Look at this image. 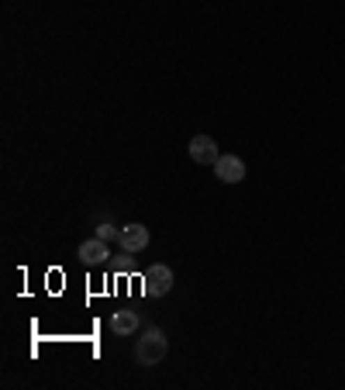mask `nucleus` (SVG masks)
I'll use <instances>...</instances> for the list:
<instances>
[{"label":"nucleus","mask_w":345,"mask_h":390,"mask_svg":"<svg viewBox=\"0 0 345 390\" xmlns=\"http://www.w3.org/2000/svg\"><path fill=\"white\" fill-rule=\"evenodd\" d=\"M166 352H170V339H166L163 328H145L138 335V342H135V363L145 366V370L149 366H159L166 359Z\"/></svg>","instance_id":"1"},{"label":"nucleus","mask_w":345,"mask_h":390,"mask_svg":"<svg viewBox=\"0 0 345 390\" xmlns=\"http://www.w3.org/2000/svg\"><path fill=\"white\" fill-rule=\"evenodd\" d=\"M149 242H152V235H149V228H145L142 221L121 225V235H118V245H121V252L135 256V252H142V249H145Z\"/></svg>","instance_id":"2"},{"label":"nucleus","mask_w":345,"mask_h":390,"mask_svg":"<svg viewBox=\"0 0 345 390\" xmlns=\"http://www.w3.org/2000/svg\"><path fill=\"white\" fill-rule=\"evenodd\" d=\"M142 287H145V293L149 297H166V293L172 291V270L166 266V263H156V266H149L145 273H142Z\"/></svg>","instance_id":"3"},{"label":"nucleus","mask_w":345,"mask_h":390,"mask_svg":"<svg viewBox=\"0 0 345 390\" xmlns=\"http://www.w3.org/2000/svg\"><path fill=\"white\" fill-rule=\"evenodd\" d=\"M186 152H190V159H193L197 166H214L218 156H221V152H218V142H214L211 135H193Z\"/></svg>","instance_id":"4"},{"label":"nucleus","mask_w":345,"mask_h":390,"mask_svg":"<svg viewBox=\"0 0 345 390\" xmlns=\"http://www.w3.org/2000/svg\"><path fill=\"white\" fill-rule=\"evenodd\" d=\"M214 177H218L221 184H242V180H246V163H242L239 156H218Z\"/></svg>","instance_id":"5"},{"label":"nucleus","mask_w":345,"mask_h":390,"mask_svg":"<svg viewBox=\"0 0 345 390\" xmlns=\"http://www.w3.org/2000/svg\"><path fill=\"white\" fill-rule=\"evenodd\" d=\"M77 256H80V263L83 266H100V263H107V242L104 238H86V242H80V249H77Z\"/></svg>","instance_id":"6"},{"label":"nucleus","mask_w":345,"mask_h":390,"mask_svg":"<svg viewBox=\"0 0 345 390\" xmlns=\"http://www.w3.org/2000/svg\"><path fill=\"white\" fill-rule=\"evenodd\" d=\"M138 325H142V318L135 314V311H118V314H111V335H118V339H125V335H135L138 332Z\"/></svg>","instance_id":"7"},{"label":"nucleus","mask_w":345,"mask_h":390,"mask_svg":"<svg viewBox=\"0 0 345 390\" xmlns=\"http://www.w3.org/2000/svg\"><path fill=\"white\" fill-rule=\"evenodd\" d=\"M93 235H97V238H104V242H118L121 228H118V225H114L111 218H104V221H100V225L93 228Z\"/></svg>","instance_id":"8"}]
</instances>
